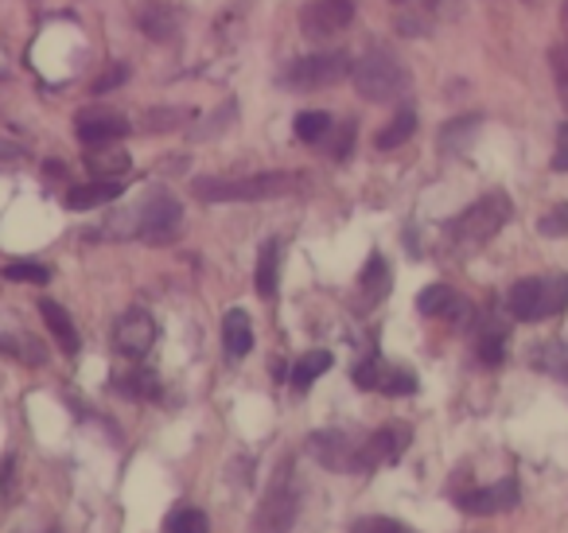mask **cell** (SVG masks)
<instances>
[{
  "label": "cell",
  "instance_id": "cell-4",
  "mask_svg": "<svg viewBox=\"0 0 568 533\" xmlns=\"http://www.w3.org/2000/svg\"><path fill=\"white\" fill-rule=\"evenodd\" d=\"M510 214H514L510 199H506L503 191H490V195H483L479 203H471L452 222V238H456L459 245H483L510 222Z\"/></svg>",
  "mask_w": 568,
  "mask_h": 533
},
{
  "label": "cell",
  "instance_id": "cell-11",
  "mask_svg": "<svg viewBox=\"0 0 568 533\" xmlns=\"http://www.w3.org/2000/svg\"><path fill=\"white\" fill-rule=\"evenodd\" d=\"M308 452L316 455L324 467H332V471H355L358 467V444L347 436V432H339V429L312 432Z\"/></svg>",
  "mask_w": 568,
  "mask_h": 533
},
{
  "label": "cell",
  "instance_id": "cell-15",
  "mask_svg": "<svg viewBox=\"0 0 568 533\" xmlns=\"http://www.w3.org/2000/svg\"><path fill=\"white\" fill-rule=\"evenodd\" d=\"M125 191L121 180H94V183H82V188H71L67 191V207L71 211H94V207H105Z\"/></svg>",
  "mask_w": 568,
  "mask_h": 533
},
{
  "label": "cell",
  "instance_id": "cell-31",
  "mask_svg": "<svg viewBox=\"0 0 568 533\" xmlns=\"http://www.w3.org/2000/svg\"><path fill=\"white\" fill-rule=\"evenodd\" d=\"M0 346H4L9 354H17V359L32 362V366H40L43 362V346L36 343V339H0Z\"/></svg>",
  "mask_w": 568,
  "mask_h": 533
},
{
  "label": "cell",
  "instance_id": "cell-10",
  "mask_svg": "<svg viewBox=\"0 0 568 533\" xmlns=\"http://www.w3.org/2000/svg\"><path fill=\"white\" fill-rule=\"evenodd\" d=\"M74 133L87 149H102V144H118L129 133V121L110 110H82L74 121Z\"/></svg>",
  "mask_w": 568,
  "mask_h": 533
},
{
  "label": "cell",
  "instance_id": "cell-24",
  "mask_svg": "<svg viewBox=\"0 0 568 533\" xmlns=\"http://www.w3.org/2000/svg\"><path fill=\"white\" fill-rule=\"evenodd\" d=\"M324 370H332V354L327 351H308L304 359H296V366H293V385L296 390H308L312 382H316Z\"/></svg>",
  "mask_w": 568,
  "mask_h": 533
},
{
  "label": "cell",
  "instance_id": "cell-41",
  "mask_svg": "<svg viewBox=\"0 0 568 533\" xmlns=\"http://www.w3.org/2000/svg\"><path fill=\"white\" fill-rule=\"evenodd\" d=\"M560 24H565V32H568V0H565V9H560Z\"/></svg>",
  "mask_w": 568,
  "mask_h": 533
},
{
  "label": "cell",
  "instance_id": "cell-5",
  "mask_svg": "<svg viewBox=\"0 0 568 533\" xmlns=\"http://www.w3.org/2000/svg\"><path fill=\"white\" fill-rule=\"evenodd\" d=\"M351 74V56L347 51H320V56L296 59L293 67H284L281 87L288 90H324L335 87Z\"/></svg>",
  "mask_w": 568,
  "mask_h": 533
},
{
  "label": "cell",
  "instance_id": "cell-36",
  "mask_svg": "<svg viewBox=\"0 0 568 533\" xmlns=\"http://www.w3.org/2000/svg\"><path fill=\"white\" fill-rule=\"evenodd\" d=\"M183 118H187V113H180V110H152L149 118H144V129H149V133H164V129L180 125Z\"/></svg>",
  "mask_w": 568,
  "mask_h": 533
},
{
  "label": "cell",
  "instance_id": "cell-3",
  "mask_svg": "<svg viewBox=\"0 0 568 533\" xmlns=\"http://www.w3.org/2000/svg\"><path fill=\"white\" fill-rule=\"evenodd\" d=\"M347 79L355 82V90L366 102H394L409 90V71L386 51H371V56L355 59Z\"/></svg>",
  "mask_w": 568,
  "mask_h": 533
},
{
  "label": "cell",
  "instance_id": "cell-28",
  "mask_svg": "<svg viewBox=\"0 0 568 533\" xmlns=\"http://www.w3.org/2000/svg\"><path fill=\"white\" fill-rule=\"evenodd\" d=\"M549 67H552V82H557L560 105L568 110V43H557L549 51Z\"/></svg>",
  "mask_w": 568,
  "mask_h": 533
},
{
  "label": "cell",
  "instance_id": "cell-1",
  "mask_svg": "<svg viewBox=\"0 0 568 533\" xmlns=\"http://www.w3.org/2000/svg\"><path fill=\"white\" fill-rule=\"evenodd\" d=\"M296 188V175L288 172H261V175H242V180H195V191L203 203H257V199H281Z\"/></svg>",
  "mask_w": 568,
  "mask_h": 533
},
{
  "label": "cell",
  "instance_id": "cell-20",
  "mask_svg": "<svg viewBox=\"0 0 568 533\" xmlns=\"http://www.w3.org/2000/svg\"><path fill=\"white\" fill-rule=\"evenodd\" d=\"M40 312H43V320H48L51 335L59 339V346H63L67 354H79V331H74L67 308H59L55 300H40Z\"/></svg>",
  "mask_w": 568,
  "mask_h": 533
},
{
  "label": "cell",
  "instance_id": "cell-37",
  "mask_svg": "<svg viewBox=\"0 0 568 533\" xmlns=\"http://www.w3.org/2000/svg\"><path fill=\"white\" fill-rule=\"evenodd\" d=\"M129 79V67H113L110 74H102V79L94 82V94H110L113 87H121V82Z\"/></svg>",
  "mask_w": 568,
  "mask_h": 533
},
{
  "label": "cell",
  "instance_id": "cell-22",
  "mask_svg": "<svg viewBox=\"0 0 568 533\" xmlns=\"http://www.w3.org/2000/svg\"><path fill=\"white\" fill-rule=\"evenodd\" d=\"M475 133H479V118H471V113H467V118L448 121V125L440 129V149L444 152H464Z\"/></svg>",
  "mask_w": 568,
  "mask_h": 533
},
{
  "label": "cell",
  "instance_id": "cell-13",
  "mask_svg": "<svg viewBox=\"0 0 568 533\" xmlns=\"http://www.w3.org/2000/svg\"><path fill=\"white\" fill-rule=\"evenodd\" d=\"M459 510L467 514H503V510L518 506V483L514 479H503L495 486H479V491H467L459 494Z\"/></svg>",
  "mask_w": 568,
  "mask_h": 533
},
{
  "label": "cell",
  "instance_id": "cell-26",
  "mask_svg": "<svg viewBox=\"0 0 568 533\" xmlns=\"http://www.w3.org/2000/svg\"><path fill=\"white\" fill-rule=\"evenodd\" d=\"M327 133H332V118H327V113L308 110V113H301V118H296V137H301V141L316 144V141H324Z\"/></svg>",
  "mask_w": 568,
  "mask_h": 533
},
{
  "label": "cell",
  "instance_id": "cell-34",
  "mask_svg": "<svg viewBox=\"0 0 568 533\" xmlns=\"http://www.w3.org/2000/svg\"><path fill=\"white\" fill-rule=\"evenodd\" d=\"M118 385H121L125 393H133V398H156V378L144 374V370H136V374L121 378Z\"/></svg>",
  "mask_w": 568,
  "mask_h": 533
},
{
  "label": "cell",
  "instance_id": "cell-7",
  "mask_svg": "<svg viewBox=\"0 0 568 533\" xmlns=\"http://www.w3.org/2000/svg\"><path fill=\"white\" fill-rule=\"evenodd\" d=\"M293 517H296V486H293V475H288V463H284L273 475V483H268L253 525H257V533H288Z\"/></svg>",
  "mask_w": 568,
  "mask_h": 533
},
{
  "label": "cell",
  "instance_id": "cell-27",
  "mask_svg": "<svg viewBox=\"0 0 568 533\" xmlns=\"http://www.w3.org/2000/svg\"><path fill=\"white\" fill-rule=\"evenodd\" d=\"M4 276H9V281H20V284H48L51 269L36 265V261H12V265H4Z\"/></svg>",
  "mask_w": 568,
  "mask_h": 533
},
{
  "label": "cell",
  "instance_id": "cell-32",
  "mask_svg": "<svg viewBox=\"0 0 568 533\" xmlns=\"http://www.w3.org/2000/svg\"><path fill=\"white\" fill-rule=\"evenodd\" d=\"M351 378H355L358 390H378V378H382V362L378 354H371V359H363L355 370H351Z\"/></svg>",
  "mask_w": 568,
  "mask_h": 533
},
{
  "label": "cell",
  "instance_id": "cell-40",
  "mask_svg": "<svg viewBox=\"0 0 568 533\" xmlns=\"http://www.w3.org/2000/svg\"><path fill=\"white\" fill-rule=\"evenodd\" d=\"M0 79H9V51L0 48Z\"/></svg>",
  "mask_w": 568,
  "mask_h": 533
},
{
  "label": "cell",
  "instance_id": "cell-18",
  "mask_svg": "<svg viewBox=\"0 0 568 533\" xmlns=\"http://www.w3.org/2000/svg\"><path fill=\"white\" fill-rule=\"evenodd\" d=\"M129 152L113 149V144H102V149H90L87 152V168L98 175V180H121V175L129 172Z\"/></svg>",
  "mask_w": 568,
  "mask_h": 533
},
{
  "label": "cell",
  "instance_id": "cell-39",
  "mask_svg": "<svg viewBox=\"0 0 568 533\" xmlns=\"http://www.w3.org/2000/svg\"><path fill=\"white\" fill-rule=\"evenodd\" d=\"M12 471H17V460H4L0 463V494H4V499H12Z\"/></svg>",
  "mask_w": 568,
  "mask_h": 533
},
{
  "label": "cell",
  "instance_id": "cell-29",
  "mask_svg": "<svg viewBox=\"0 0 568 533\" xmlns=\"http://www.w3.org/2000/svg\"><path fill=\"white\" fill-rule=\"evenodd\" d=\"M168 533H211L206 530V514L203 510H175Z\"/></svg>",
  "mask_w": 568,
  "mask_h": 533
},
{
  "label": "cell",
  "instance_id": "cell-12",
  "mask_svg": "<svg viewBox=\"0 0 568 533\" xmlns=\"http://www.w3.org/2000/svg\"><path fill=\"white\" fill-rule=\"evenodd\" d=\"M152 339H156V323H152V315L141 312V308H133V312L121 315L118 331H113V343H118V351L129 354V359H141V354H149Z\"/></svg>",
  "mask_w": 568,
  "mask_h": 533
},
{
  "label": "cell",
  "instance_id": "cell-16",
  "mask_svg": "<svg viewBox=\"0 0 568 533\" xmlns=\"http://www.w3.org/2000/svg\"><path fill=\"white\" fill-rule=\"evenodd\" d=\"M222 346H226L230 359H245L253 351V323L242 308H230L226 320H222Z\"/></svg>",
  "mask_w": 568,
  "mask_h": 533
},
{
  "label": "cell",
  "instance_id": "cell-2",
  "mask_svg": "<svg viewBox=\"0 0 568 533\" xmlns=\"http://www.w3.org/2000/svg\"><path fill=\"white\" fill-rule=\"evenodd\" d=\"M514 320L521 323H537L560 315L568 308V276L565 273H545V276H526L510 289L506 296Z\"/></svg>",
  "mask_w": 568,
  "mask_h": 533
},
{
  "label": "cell",
  "instance_id": "cell-19",
  "mask_svg": "<svg viewBox=\"0 0 568 533\" xmlns=\"http://www.w3.org/2000/svg\"><path fill=\"white\" fill-rule=\"evenodd\" d=\"M276 273H281V242H276V238H268V242L261 245V253H257V273H253V284H257V292L265 300L276 296Z\"/></svg>",
  "mask_w": 568,
  "mask_h": 533
},
{
  "label": "cell",
  "instance_id": "cell-21",
  "mask_svg": "<svg viewBox=\"0 0 568 533\" xmlns=\"http://www.w3.org/2000/svg\"><path fill=\"white\" fill-rule=\"evenodd\" d=\"M417 312L420 315H459L464 312V300H459L448 284H428L417 296Z\"/></svg>",
  "mask_w": 568,
  "mask_h": 533
},
{
  "label": "cell",
  "instance_id": "cell-17",
  "mask_svg": "<svg viewBox=\"0 0 568 533\" xmlns=\"http://www.w3.org/2000/svg\"><path fill=\"white\" fill-rule=\"evenodd\" d=\"M136 24H141V32L149 36V40L168 43L175 36V28H180V17H175V9H168V4H144V9L136 12Z\"/></svg>",
  "mask_w": 568,
  "mask_h": 533
},
{
  "label": "cell",
  "instance_id": "cell-42",
  "mask_svg": "<svg viewBox=\"0 0 568 533\" xmlns=\"http://www.w3.org/2000/svg\"><path fill=\"white\" fill-rule=\"evenodd\" d=\"M397 4H402V0H397Z\"/></svg>",
  "mask_w": 568,
  "mask_h": 533
},
{
  "label": "cell",
  "instance_id": "cell-9",
  "mask_svg": "<svg viewBox=\"0 0 568 533\" xmlns=\"http://www.w3.org/2000/svg\"><path fill=\"white\" fill-rule=\"evenodd\" d=\"M405 447H409L405 424H386V429L374 432L366 444H358V471H374V467H382V463L402 460Z\"/></svg>",
  "mask_w": 568,
  "mask_h": 533
},
{
  "label": "cell",
  "instance_id": "cell-25",
  "mask_svg": "<svg viewBox=\"0 0 568 533\" xmlns=\"http://www.w3.org/2000/svg\"><path fill=\"white\" fill-rule=\"evenodd\" d=\"M475 351H479V359L487 362V366H498V362L506 359V328H503V323H490V328H483Z\"/></svg>",
  "mask_w": 568,
  "mask_h": 533
},
{
  "label": "cell",
  "instance_id": "cell-30",
  "mask_svg": "<svg viewBox=\"0 0 568 533\" xmlns=\"http://www.w3.org/2000/svg\"><path fill=\"white\" fill-rule=\"evenodd\" d=\"M378 390H386V393H413V390H417V378L405 374V370H397V366H382Z\"/></svg>",
  "mask_w": 568,
  "mask_h": 533
},
{
  "label": "cell",
  "instance_id": "cell-6",
  "mask_svg": "<svg viewBox=\"0 0 568 533\" xmlns=\"http://www.w3.org/2000/svg\"><path fill=\"white\" fill-rule=\"evenodd\" d=\"M180 222H183L180 199L168 195V191H152L141 203V211H133V234L152 245H164L180 234Z\"/></svg>",
  "mask_w": 568,
  "mask_h": 533
},
{
  "label": "cell",
  "instance_id": "cell-23",
  "mask_svg": "<svg viewBox=\"0 0 568 533\" xmlns=\"http://www.w3.org/2000/svg\"><path fill=\"white\" fill-rule=\"evenodd\" d=\"M413 133H417V113H413V110H402L394 121H389L386 129H382L378 141H374V144H378L382 152H386V149H402V144L409 141Z\"/></svg>",
  "mask_w": 568,
  "mask_h": 533
},
{
  "label": "cell",
  "instance_id": "cell-38",
  "mask_svg": "<svg viewBox=\"0 0 568 533\" xmlns=\"http://www.w3.org/2000/svg\"><path fill=\"white\" fill-rule=\"evenodd\" d=\"M552 168H557V172H568V121L560 125V133H557V152H552Z\"/></svg>",
  "mask_w": 568,
  "mask_h": 533
},
{
  "label": "cell",
  "instance_id": "cell-14",
  "mask_svg": "<svg viewBox=\"0 0 568 533\" xmlns=\"http://www.w3.org/2000/svg\"><path fill=\"white\" fill-rule=\"evenodd\" d=\"M386 296H389V265L382 253H371L363 276H358V308L371 312V308H378Z\"/></svg>",
  "mask_w": 568,
  "mask_h": 533
},
{
  "label": "cell",
  "instance_id": "cell-35",
  "mask_svg": "<svg viewBox=\"0 0 568 533\" xmlns=\"http://www.w3.org/2000/svg\"><path fill=\"white\" fill-rule=\"evenodd\" d=\"M351 533H413V530H405L394 517H363V522H355Z\"/></svg>",
  "mask_w": 568,
  "mask_h": 533
},
{
  "label": "cell",
  "instance_id": "cell-33",
  "mask_svg": "<svg viewBox=\"0 0 568 533\" xmlns=\"http://www.w3.org/2000/svg\"><path fill=\"white\" fill-rule=\"evenodd\" d=\"M537 230L549 238H565L568 234V203L552 207L549 214H541V222H537Z\"/></svg>",
  "mask_w": 568,
  "mask_h": 533
},
{
  "label": "cell",
  "instance_id": "cell-8",
  "mask_svg": "<svg viewBox=\"0 0 568 533\" xmlns=\"http://www.w3.org/2000/svg\"><path fill=\"white\" fill-rule=\"evenodd\" d=\"M351 20H355V0H312L301 12V28L308 40H332L347 32Z\"/></svg>",
  "mask_w": 568,
  "mask_h": 533
}]
</instances>
